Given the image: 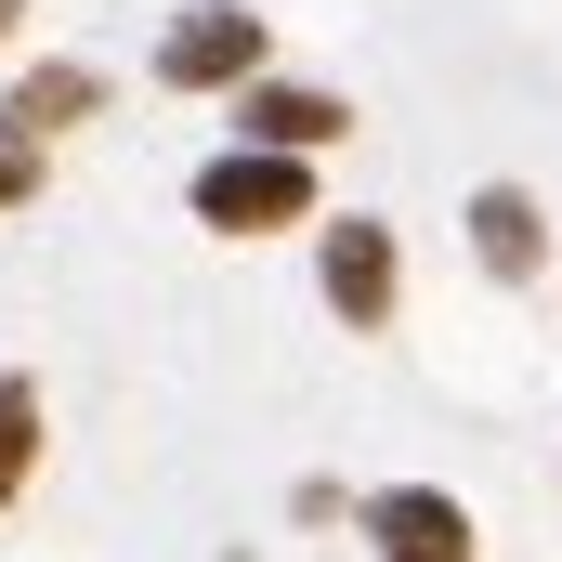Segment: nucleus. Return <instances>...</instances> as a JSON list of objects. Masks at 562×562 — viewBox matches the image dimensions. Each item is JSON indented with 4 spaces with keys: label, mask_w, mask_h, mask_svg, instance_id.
<instances>
[{
    "label": "nucleus",
    "mask_w": 562,
    "mask_h": 562,
    "mask_svg": "<svg viewBox=\"0 0 562 562\" xmlns=\"http://www.w3.org/2000/svg\"><path fill=\"white\" fill-rule=\"evenodd\" d=\"M367 550L380 562H484V537H471V510L445 484H380L367 497Z\"/></svg>",
    "instance_id": "obj_4"
},
{
    "label": "nucleus",
    "mask_w": 562,
    "mask_h": 562,
    "mask_svg": "<svg viewBox=\"0 0 562 562\" xmlns=\"http://www.w3.org/2000/svg\"><path fill=\"white\" fill-rule=\"evenodd\" d=\"M13 26H26V0H0V53H13Z\"/></svg>",
    "instance_id": "obj_10"
},
{
    "label": "nucleus",
    "mask_w": 562,
    "mask_h": 562,
    "mask_svg": "<svg viewBox=\"0 0 562 562\" xmlns=\"http://www.w3.org/2000/svg\"><path fill=\"white\" fill-rule=\"evenodd\" d=\"M236 562H249V550H236Z\"/></svg>",
    "instance_id": "obj_11"
},
{
    "label": "nucleus",
    "mask_w": 562,
    "mask_h": 562,
    "mask_svg": "<svg viewBox=\"0 0 562 562\" xmlns=\"http://www.w3.org/2000/svg\"><path fill=\"white\" fill-rule=\"evenodd\" d=\"M92 105H105V66H79V53H53V66H26V79L0 92V132L53 144V132H79Z\"/></svg>",
    "instance_id": "obj_6"
},
{
    "label": "nucleus",
    "mask_w": 562,
    "mask_h": 562,
    "mask_svg": "<svg viewBox=\"0 0 562 562\" xmlns=\"http://www.w3.org/2000/svg\"><path fill=\"white\" fill-rule=\"evenodd\" d=\"M314 288H327L340 327H393V301H406V249H393V223H380V210H340V223L314 236Z\"/></svg>",
    "instance_id": "obj_3"
},
{
    "label": "nucleus",
    "mask_w": 562,
    "mask_h": 562,
    "mask_svg": "<svg viewBox=\"0 0 562 562\" xmlns=\"http://www.w3.org/2000/svg\"><path fill=\"white\" fill-rule=\"evenodd\" d=\"M223 105H236V144H288V157H327V144L353 132V105H340V92H314V79H276V66H262L249 92H223Z\"/></svg>",
    "instance_id": "obj_5"
},
{
    "label": "nucleus",
    "mask_w": 562,
    "mask_h": 562,
    "mask_svg": "<svg viewBox=\"0 0 562 562\" xmlns=\"http://www.w3.org/2000/svg\"><path fill=\"white\" fill-rule=\"evenodd\" d=\"M262 66H276V26L249 0H183L157 26V92H249Z\"/></svg>",
    "instance_id": "obj_2"
},
{
    "label": "nucleus",
    "mask_w": 562,
    "mask_h": 562,
    "mask_svg": "<svg viewBox=\"0 0 562 562\" xmlns=\"http://www.w3.org/2000/svg\"><path fill=\"white\" fill-rule=\"evenodd\" d=\"M40 445H53V419H40V380H26V367H0V510L40 484Z\"/></svg>",
    "instance_id": "obj_8"
},
{
    "label": "nucleus",
    "mask_w": 562,
    "mask_h": 562,
    "mask_svg": "<svg viewBox=\"0 0 562 562\" xmlns=\"http://www.w3.org/2000/svg\"><path fill=\"white\" fill-rule=\"evenodd\" d=\"M40 157H53V144H26V132H0V210H26V196H40Z\"/></svg>",
    "instance_id": "obj_9"
},
{
    "label": "nucleus",
    "mask_w": 562,
    "mask_h": 562,
    "mask_svg": "<svg viewBox=\"0 0 562 562\" xmlns=\"http://www.w3.org/2000/svg\"><path fill=\"white\" fill-rule=\"evenodd\" d=\"M471 262H484L497 288H524L537 262H550V223H537L524 183H484V196H471Z\"/></svg>",
    "instance_id": "obj_7"
},
{
    "label": "nucleus",
    "mask_w": 562,
    "mask_h": 562,
    "mask_svg": "<svg viewBox=\"0 0 562 562\" xmlns=\"http://www.w3.org/2000/svg\"><path fill=\"white\" fill-rule=\"evenodd\" d=\"M183 210H196L210 236H288V223H327V210H314V157H288V144H223V157L183 183Z\"/></svg>",
    "instance_id": "obj_1"
}]
</instances>
